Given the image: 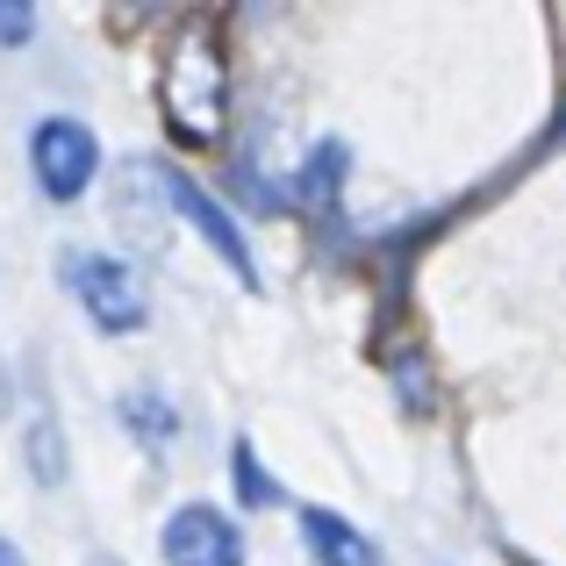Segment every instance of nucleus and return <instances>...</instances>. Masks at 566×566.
<instances>
[{
  "label": "nucleus",
  "instance_id": "nucleus-1",
  "mask_svg": "<svg viewBox=\"0 0 566 566\" xmlns=\"http://www.w3.org/2000/svg\"><path fill=\"white\" fill-rule=\"evenodd\" d=\"M158 108L180 151H208L222 144L230 123V57H222V14L193 8L172 22L166 57H158Z\"/></svg>",
  "mask_w": 566,
  "mask_h": 566
},
{
  "label": "nucleus",
  "instance_id": "nucleus-2",
  "mask_svg": "<svg viewBox=\"0 0 566 566\" xmlns=\"http://www.w3.org/2000/svg\"><path fill=\"white\" fill-rule=\"evenodd\" d=\"M57 280L72 287V302L86 308V323H94L101 337H129L151 316V294H144L137 265H123L115 251H86V244L57 251Z\"/></svg>",
  "mask_w": 566,
  "mask_h": 566
},
{
  "label": "nucleus",
  "instance_id": "nucleus-3",
  "mask_svg": "<svg viewBox=\"0 0 566 566\" xmlns=\"http://www.w3.org/2000/svg\"><path fill=\"white\" fill-rule=\"evenodd\" d=\"M29 172L51 201H80L101 172V137L80 123V115H43L29 129Z\"/></svg>",
  "mask_w": 566,
  "mask_h": 566
},
{
  "label": "nucleus",
  "instance_id": "nucleus-4",
  "mask_svg": "<svg viewBox=\"0 0 566 566\" xmlns=\"http://www.w3.org/2000/svg\"><path fill=\"white\" fill-rule=\"evenodd\" d=\"M158 559L166 566H244V531L216 502H180L166 516V531H158Z\"/></svg>",
  "mask_w": 566,
  "mask_h": 566
},
{
  "label": "nucleus",
  "instance_id": "nucleus-5",
  "mask_svg": "<svg viewBox=\"0 0 566 566\" xmlns=\"http://www.w3.org/2000/svg\"><path fill=\"white\" fill-rule=\"evenodd\" d=\"M166 201H172V216H187L193 230H201V244L237 273V287H259V259H251V237L230 222V208H222L216 193H208L201 180H187V172H166Z\"/></svg>",
  "mask_w": 566,
  "mask_h": 566
},
{
  "label": "nucleus",
  "instance_id": "nucleus-6",
  "mask_svg": "<svg viewBox=\"0 0 566 566\" xmlns=\"http://www.w3.org/2000/svg\"><path fill=\"white\" fill-rule=\"evenodd\" d=\"M302 538H308V559L316 566H380V545L366 538L352 516H337V510H323V502H302Z\"/></svg>",
  "mask_w": 566,
  "mask_h": 566
},
{
  "label": "nucleus",
  "instance_id": "nucleus-7",
  "mask_svg": "<svg viewBox=\"0 0 566 566\" xmlns=\"http://www.w3.org/2000/svg\"><path fill=\"white\" fill-rule=\"evenodd\" d=\"M123 423L137 430L144 444H172L180 438V409H172L166 395H151V387H129L123 395Z\"/></svg>",
  "mask_w": 566,
  "mask_h": 566
},
{
  "label": "nucleus",
  "instance_id": "nucleus-8",
  "mask_svg": "<svg viewBox=\"0 0 566 566\" xmlns=\"http://www.w3.org/2000/svg\"><path fill=\"white\" fill-rule=\"evenodd\" d=\"M230 481H237V502H244V510H265V502H280V481L259 467V452H251L244 438L230 444Z\"/></svg>",
  "mask_w": 566,
  "mask_h": 566
},
{
  "label": "nucleus",
  "instance_id": "nucleus-9",
  "mask_svg": "<svg viewBox=\"0 0 566 566\" xmlns=\"http://www.w3.org/2000/svg\"><path fill=\"white\" fill-rule=\"evenodd\" d=\"M337 180H345V144H316V158L302 166V180H294V193L302 201H331Z\"/></svg>",
  "mask_w": 566,
  "mask_h": 566
},
{
  "label": "nucleus",
  "instance_id": "nucleus-10",
  "mask_svg": "<svg viewBox=\"0 0 566 566\" xmlns=\"http://www.w3.org/2000/svg\"><path fill=\"white\" fill-rule=\"evenodd\" d=\"M36 36V8H29V0H8V8H0V43H29Z\"/></svg>",
  "mask_w": 566,
  "mask_h": 566
},
{
  "label": "nucleus",
  "instance_id": "nucleus-11",
  "mask_svg": "<svg viewBox=\"0 0 566 566\" xmlns=\"http://www.w3.org/2000/svg\"><path fill=\"white\" fill-rule=\"evenodd\" d=\"M0 566H22V545H8V538H0Z\"/></svg>",
  "mask_w": 566,
  "mask_h": 566
},
{
  "label": "nucleus",
  "instance_id": "nucleus-12",
  "mask_svg": "<svg viewBox=\"0 0 566 566\" xmlns=\"http://www.w3.org/2000/svg\"><path fill=\"white\" fill-rule=\"evenodd\" d=\"M14 409V401H8V366H0V416H8Z\"/></svg>",
  "mask_w": 566,
  "mask_h": 566
},
{
  "label": "nucleus",
  "instance_id": "nucleus-13",
  "mask_svg": "<svg viewBox=\"0 0 566 566\" xmlns=\"http://www.w3.org/2000/svg\"><path fill=\"white\" fill-rule=\"evenodd\" d=\"M86 566H123V559H108V553H94V559H86Z\"/></svg>",
  "mask_w": 566,
  "mask_h": 566
},
{
  "label": "nucleus",
  "instance_id": "nucleus-14",
  "mask_svg": "<svg viewBox=\"0 0 566 566\" xmlns=\"http://www.w3.org/2000/svg\"><path fill=\"white\" fill-rule=\"evenodd\" d=\"M553 144H566V123H559V137H553Z\"/></svg>",
  "mask_w": 566,
  "mask_h": 566
}]
</instances>
